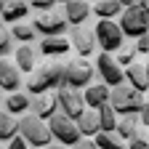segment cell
<instances>
[{"label": "cell", "mask_w": 149, "mask_h": 149, "mask_svg": "<svg viewBox=\"0 0 149 149\" xmlns=\"http://www.w3.org/2000/svg\"><path fill=\"white\" fill-rule=\"evenodd\" d=\"M64 69L67 64H59V61H48V64H40L27 80V93L29 96H43V93L53 91V88H61L64 85Z\"/></svg>", "instance_id": "obj_1"}, {"label": "cell", "mask_w": 149, "mask_h": 149, "mask_svg": "<svg viewBox=\"0 0 149 149\" xmlns=\"http://www.w3.org/2000/svg\"><path fill=\"white\" fill-rule=\"evenodd\" d=\"M144 104H146L144 93H141V91H136L133 85L123 83V85H115V88H112L109 107L117 112V117H125V115H139Z\"/></svg>", "instance_id": "obj_2"}, {"label": "cell", "mask_w": 149, "mask_h": 149, "mask_svg": "<svg viewBox=\"0 0 149 149\" xmlns=\"http://www.w3.org/2000/svg\"><path fill=\"white\" fill-rule=\"evenodd\" d=\"M19 136L29 146H37V149H45L51 144V139H53L51 128H48V120H40L37 115H32V112L19 117Z\"/></svg>", "instance_id": "obj_3"}, {"label": "cell", "mask_w": 149, "mask_h": 149, "mask_svg": "<svg viewBox=\"0 0 149 149\" xmlns=\"http://www.w3.org/2000/svg\"><path fill=\"white\" fill-rule=\"evenodd\" d=\"M93 32H96V43L104 53H117L125 45V35H123V29L115 19H99Z\"/></svg>", "instance_id": "obj_4"}, {"label": "cell", "mask_w": 149, "mask_h": 149, "mask_svg": "<svg viewBox=\"0 0 149 149\" xmlns=\"http://www.w3.org/2000/svg\"><path fill=\"white\" fill-rule=\"evenodd\" d=\"M120 29L125 37H133V40H139L141 35H149V16L141 6H130L120 13Z\"/></svg>", "instance_id": "obj_5"}, {"label": "cell", "mask_w": 149, "mask_h": 149, "mask_svg": "<svg viewBox=\"0 0 149 149\" xmlns=\"http://www.w3.org/2000/svg\"><path fill=\"white\" fill-rule=\"evenodd\" d=\"M48 128H51L53 139L59 141V144H64V146H74V144L83 139V133H80L77 123H74L72 117H67L64 112H56V115L48 120Z\"/></svg>", "instance_id": "obj_6"}, {"label": "cell", "mask_w": 149, "mask_h": 149, "mask_svg": "<svg viewBox=\"0 0 149 149\" xmlns=\"http://www.w3.org/2000/svg\"><path fill=\"white\" fill-rule=\"evenodd\" d=\"M32 27L40 32L43 37H61L69 27V22L64 19V11H40V13H35V22Z\"/></svg>", "instance_id": "obj_7"}, {"label": "cell", "mask_w": 149, "mask_h": 149, "mask_svg": "<svg viewBox=\"0 0 149 149\" xmlns=\"http://www.w3.org/2000/svg\"><path fill=\"white\" fill-rule=\"evenodd\" d=\"M96 74L101 77V83L109 85V88L125 83V67L117 64L115 53H104V51H101V53L96 56Z\"/></svg>", "instance_id": "obj_8"}, {"label": "cell", "mask_w": 149, "mask_h": 149, "mask_svg": "<svg viewBox=\"0 0 149 149\" xmlns=\"http://www.w3.org/2000/svg\"><path fill=\"white\" fill-rule=\"evenodd\" d=\"M56 101H59V109L64 112L67 117H72L74 123H77V120H80V115L85 112L83 91H77V88H69V85L56 88Z\"/></svg>", "instance_id": "obj_9"}, {"label": "cell", "mask_w": 149, "mask_h": 149, "mask_svg": "<svg viewBox=\"0 0 149 149\" xmlns=\"http://www.w3.org/2000/svg\"><path fill=\"white\" fill-rule=\"evenodd\" d=\"M91 83H93V64H91V61H85V59H72V61H67L64 85L83 91V88H88Z\"/></svg>", "instance_id": "obj_10"}, {"label": "cell", "mask_w": 149, "mask_h": 149, "mask_svg": "<svg viewBox=\"0 0 149 149\" xmlns=\"http://www.w3.org/2000/svg\"><path fill=\"white\" fill-rule=\"evenodd\" d=\"M69 43H72V48L80 53V59H88V56L99 48V43H96V32L93 29H88V27H72V35H69Z\"/></svg>", "instance_id": "obj_11"}, {"label": "cell", "mask_w": 149, "mask_h": 149, "mask_svg": "<svg viewBox=\"0 0 149 149\" xmlns=\"http://www.w3.org/2000/svg\"><path fill=\"white\" fill-rule=\"evenodd\" d=\"M125 83L141 93H149V61H133L125 67Z\"/></svg>", "instance_id": "obj_12"}, {"label": "cell", "mask_w": 149, "mask_h": 149, "mask_svg": "<svg viewBox=\"0 0 149 149\" xmlns=\"http://www.w3.org/2000/svg\"><path fill=\"white\" fill-rule=\"evenodd\" d=\"M19 88H22V69L8 64V59H0V91L16 93Z\"/></svg>", "instance_id": "obj_13"}, {"label": "cell", "mask_w": 149, "mask_h": 149, "mask_svg": "<svg viewBox=\"0 0 149 149\" xmlns=\"http://www.w3.org/2000/svg\"><path fill=\"white\" fill-rule=\"evenodd\" d=\"M56 109H59V101H56V96H51V93L29 96V112H32V115H37L40 120H51V117L56 115Z\"/></svg>", "instance_id": "obj_14"}, {"label": "cell", "mask_w": 149, "mask_h": 149, "mask_svg": "<svg viewBox=\"0 0 149 149\" xmlns=\"http://www.w3.org/2000/svg\"><path fill=\"white\" fill-rule=\"evenodd\" d=\"M109 96H112V88L104 83H91L88 88H83V99H85L88 109H99V107L109 104Z\"/></svg>", "instance_id": "obj_15"}, {"label": "cell", "mask_w": 149, "mask_h": 149, "mask_svg": "<svg viewBox=\"0 0 149 149\" xmlns=\"http://www.w3.org/2000/svg\"><path fill=\"white\" fill-rule=\"evenodd\" d=\"M72 43L67 40V37H43V40H37V51H40L43 56H48V59H56V56H64L69 53Z\"/></svg>", "instance_id": "obj_16"}, {"label": "cell", "mask_w": 149, "mask_h": 149, "mask_svg": "<svg viewBox=\"0 0 149 149\" xmlns=\"http://www.w3.org/2000/svg\"><path fill=\"white\" fill-rule=\"evenodd\" d=\"M61 11H64V19L72 27H80L85 19L91 16V6L85 3V0H69L67 6H61Z\"/></svg>", "instance_id": "obj_17"}, {"label": "cell", "mask_w": 149, "mask_h": 149, "mask_svg": "<svg viewBox=\"0 0 149 149\" xmlns=\"http://www.w3.org/2000/svg\"><path fill=\"white\" fill-rule=\"evenodd\" d=\"M13 61H16V67L22 69V72L32 74V72L37 69V53H35L32 43H24V45H19V48L13 51Z\"/></svg>", "instance_id": "obj_18"}, {"label": "cell", "mask_w": 149, "mask_h": 149, "mask_svg": "<svg viewBox=\"0 0 149 149\" xmlns=\"http://www.w3.org/2000/svg\"><path fill=\"white\" fill-rule=\"evenodd\" d=\"M77 128H80V133L83 139H96L101 133V120H99V109H85L80 120H77Z\"/></svg>", "instance_id": "obj_19"}, {"label": "cell", "mask_w": 149, "mask_h": 149, "mask_svg": "<svg viewBox=\"0 0 149 149\" xmlns=\"http://www.w3.org/2000/svg\"><path fill=\"white\" fill-rule=\"evenodd\" d=\"M139 128H141L139 115H125V117H120V120H117L115 133H117L123 141H133L136 136H141V133H139Z\"/></svg>", "instance_id": "obj_20"}, {"label": "cell", "mask_w": 149, "mask_h": 149, "mask_svg": "<svg viewBox=\"0 0 149 149\" xmlns=\"http://www.w3.org/2000/svg\"><path fill=\"white\" fill-rule=\"evenodd\" d=\"M123 11H125L123 0H96L93 3V13L99 19H120Z\"/></svg>", "instance_id": "obj_21"}, {"label": "cell", "mask_w": 149, "mask_h": 149, "mask_svg": "<svg viewBox=\"0 0 149 149\" xmlns=\"http://www.w3.org/2000/svg\"><path fill=\"white\" fill-rule=\"evenodd\" d=\"M3 107H6V112L8 115H27L29 112V93H8L6 96V101H3Z\"/></svg>", "instance_id": "obj_22"}, {"label": "cell", "mask_w": 149, "mask_h": 149, "mask_svg": "<svg viewBox=\"0 0 149 149\" xmlns=\"http://www.w3.org/2000/svg\"><path fill=\"white\" fill-rule=\"evenodd\" d=\"M27 13H29V3H27V0H8V6H6V11H3V22L19 24Z\"/></svg>", "instance_id": "obj_23"}, {"label": "cell", "mask_w": 149, "mask_h": 149, "mask_svg": "<svg viewBox=\"0 0 149 149\" xmlns=\"http://www.w3.org/2000/svg\"><path fill=\"white\" fill-rule=\"evenodd\" d=\"M13 136H19V120H13V115H8L6 109H0V141H11Z\"/></svg>", "instance_id": "obj_24"}, {"label": "cell", "mask_w": 149, "mask_h": 149, "mask_svg": "<svg viewBox=\"0 0 149 149\" xmlns=\"http://www.w3.org/2000/svg\"><path fill=\"white\" fill-rule=\"evenodd\" d=\"M93 141H96L99 149H128V141H123L117 133H104V130H101Z\"/></svg>", "instance_id": "obj_25"}, {"label": "cell", "mask_w": 149, "mask_h": 149, "mask_svg": "<svg viewBox=\"0 0 149 149\" xmlns=\"http://www.w3.org/2000/svg\"><path fill=\"white\" fill-rule=\"evenodd\" d=\"M11 35H13V40H19V43H35L37 29L32 24H27V22H19V24L11 27Z\"/></svg>", "instance_id": "obj_26"}, {"label": "cell", "mask_w": 149, "mask_h": 149, "mask_svg": "<svg viewBox=\"0 0 149 149\" xmlns=\"http://www.w3.org/2000/svg\"><path fill=\"white\" fill-rule=\"evenodd\" d=\"M99 120H101V130H104V133H115V128H117V112L112 109L109 104L99 107Z\"/></svg>", "instance_id": "obj_27"}, {"label": "cell", "mask_w": 149, "mask_h": 149, "mask_svg": "<svg viewBox=\"0 0 149 149\" xmlns=\"http://www.w3.org/2000/svg\"><path fill=\"white\" fill-rule=\"evenodd\" d=\"M13 51V35H11V29L0 22V59H6V56Z\"/></svg>", "instance_id": "obj_28"}, {"label": "cell", "mask_w": 149, "mask_h": 149, "mask_svg": "<svg viewBox=\"0 0 149 149\" xmlns=\"http://www.w3.org/2000/svg\"><path fill=\"white\" fill-rule=\"evenodd\" d=\"M115 59H117L120 67H130V64L136 61V48H133V45H123V48L115 53Z\"/></svg>", "instance_id": "obj_29"}, {"label": "cell", "mask_w": 149, "mask_h": 149, "mask_svg": "<svg viewBox=\"0 0 149 149\" xmlns=\"http://www.w3.org/2000/svg\"><path fill=\"white\" fill-rule=\"evenodd\" d=\"M27 3H29V8H35L37 13H40V11H53V8H56L53 0H27Z\"/></svg>", "instance_id": "obj_30"}, {"label": "cell", "mask_w": 149, "mask_h": 149, "mask_svg": "<svg viewBox=\"0 0 149 149\" xmlns=\"http://www.w3.org/2000/svg\"><path fill=\"white\" fill-rule=\"evenodd\" d=\"M133 48H136V53H141V56H146L149 53V35H141L139 40L133 43Z\"/></svg>", "instance_id": "obj_31"}, {"label": "cell", "mask_w": 149, "mask_h": 149, "mask_svg": "<svg viewBox=\"0 0 149 149\" xmlns=\"http://www.w3.org/2000/svg\"><path fill=\"white\" fill-rule=\"evenodd\" d=\"M6 149H29V144H27L22 136H13V139L6 144Z\"/></svg>", "instance_id": "obj_32"}, {"label": "cell", "mask_w": 149, "mask_h": 149, "mask_svg": "<svg viewBox=\"0 0 149 149\" xmlns=\"http://www.w3.org/2000/svg\"><path fill=\"white\" fill-rule=\"evenodd\" d=\"M128 149H149V141L144 136H136L133 141H128Z\"/></svg>", "instance_id": "obj_33"}, {"label": "cell", "mask_w": 149, "mask_h": 149, "mask_svg": "<svg viewBox=\"0 0 149 149\" xmlns=\"http://www.w3.org/2000/svg\"><path fill=\"white\" fill-rule=\"evenodd\" d=\"M69 149H99V146H96V141H93V139H80L77 144L69 146Z\"/></svg>", "instance_id": "obj_34"}, {"label": "cell", "mask_w": 149, "mask_h": 149, "mask_svg": "<svg viewBox=\"0 0 149 149\" xmlns=\"http://www.w3.org/2000/svg\"><path fill=\"white\" fill-rule=\"evenodd\" d=\"M139 120H141V128H149V101L141 107V112H139Z\"/></svg>", "instance_id": "obj_35"}, {"label": "cell", "mask_w": 149, "mask_h": 149, "mask_svg": "<svg viewBox=\"0 0 149 149\" xmlns=\"http://www.w3.org/2000/svg\"><path fill=\"white\" fill-rule=\"evenodd\" d=\"M123 3H125V8H130V6H141V8H144L146 0H123Z\"/></svg>", "instance_id": "obj_36"}, {"label": "cell", "mask_w": 149, "mask_h": 149, "mask_svg": "<svg viewBox=\"0 0 149 149\" xmlns=\"http://www.w3.org/2000/svg\"><path fill=\"white\" fill-rule=\"evenodd\" d=\"M45 149H69V146H64V144H59V141H56V144H48Z\"/></svg>", "instance_id": "obj_37"}, {"label": "cell", "mask_w": 149, "mask_h": 149, "mask_svg": "<svg viewBox=\"0 0 149 149\" xmlns=\"http://www.w3.org/2000/svg\"><path fill=\"white\" fill-rule=\"evenodd\" d=\"M6 6H8V0H0V16H3V11H6Z\"/></svg>", "instance_id": "obj_38"}, {"label": "cell", "mask_w": 149, "mask_h": 149, "mask_svg": "<svg viewBox=\"0 0 149 149\" xmlns=\"http://www.w3.org/2000/svg\"><path fill=\"white\" fill-rule=\"evenodd\" d=\"M53 3H56V6H67L69 0H53Z\"/></svg>", "instance_id": "obj_39"}, {"label": "cell", "mask_w": 149, "mask_h": 149, "mask_svg": "<svg viewBox=\"0 0 149 149\" xmlns=\"http://www.w3.org/2000/svg\"><path fill=\"white\" fill-rule=\"evenodd\" d=\"M144 11H146V16H149V0H146V3H144Z\"/></svg>", "instance_id": "obj_40"}, {"label": "cell", "mask_w": 149, "mask_h": 149, "mask_svg": "<svg viewBox=\"0 0 149 149\" xmlns=\"http://www.w3.org/2000/svg\"><path fill=\"white\" fill-rule=\"evenodd\" d=\"M85 3H88V0H85Z\"/></svg>", "instance_id": "obj_41"}, {"label": "cell", "mask_w": 149, "mask_h": 149, "mask_svg": "<svg viewBox=\"0 0 149 149\" xmlns=\"http://www.w3.org/2000/svg\"><path fill=\"white\" fill-rule=\"evenodd\" d=\"M35 149H37V146H35Z\"/></svg>", "instance_id": "obj_42"}]
</instances>
